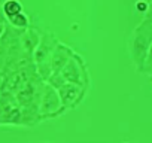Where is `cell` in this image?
<instances>
[{
  "label": "cell",
  "instance_id": "1",
  "mask_svg": "<svg viewBox=\"0 0 152 143\" xmlns=\"http://www.w3.org/2000/svg\"><path fill=\"white\" fill-rule=\"evenodd\" d=\"M5 12L11 18H14V17H17V15L21 14V5L17 2V0H9V2L5 5Z\"/></svg>",
  "mask_w": 152,
  "mask_h": 143
}]
</instances>
